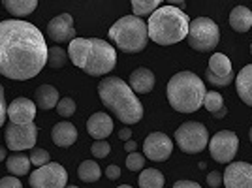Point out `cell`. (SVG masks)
Wrapping results in <instances>:
<instances>
[{"mask_svg":"<svg viewBox=\"0 0 252 188\" xmlns=\"http://www.w3.org/2000/svg\"><path fill=\"white\" fill-rule=\"evenodd\" d=\"M49 47L43 34L32 23L0 21V73L8 79L27 81L47 64Z\"/></svg>","mask_w":252,"mask_h":188,"instance_id":"1","label":"cell"},{"mask_svg":"<svg viewBox=\"0 0 252 188\" xmlns=\"http://www.w3.org/2000/svg\"><path fill=\"white\" fill-rule=\"evenodd\" d=\"M68 59L93 77L113 72L117 64L115 47L100 38H75L68 43Z\"/></svg>","mask_w":252,"mask_h":188,"instance_id":"2","label":"cell"},{"mask_svg":"<svg viewBox=\"0 0 252 188\" xmlns=\"http://www.w3.org/2000/svg\"><path fill=\"white\" fill-rule=\"evenodd\" d=\"M98 96L123 125H136L143 119V104L125 79L115 75L104 77L98 85Z\"/></svg>","mask_w":252,"mask_h":188,"instance_id":"3","label":"cell"},{"mask_svg":"<svg viewBox=\"0 0 252 188\" xmlns=\"http://www.w3.org/2000/svg\"><path fill=\"white\" fill-rule=\"evenodd\" d=\"M190 19L187 11L179 10L171 4L160 6L147 21L149 40L158 45H173L189 36Z\"/></svg>","mask_w":252,"mask_h":188,"instance_id":"4","label":"cell"},{"mask_svg":"<svg viewBox=\"0 0 252 188\" xmlns=\"http://www.w3.org/2000/svg\"><path fill=\"white\" fill-rule=\"evenodd\" d=\"M166 94H168L169 105L175 111L194 113L203 105L207 89L200 75H196L190 70H185V72H177L175 75H171L166 87Z\"/></svg>","mask_w":252,"mask_h":188,"instance_id":"5","label":"cell"},{"mask_svg":"<svg viewBox=\"0 0 252 188\" xmlns=\"http://www.w3.org/2000/svg\"><path fill=\"white\" fill-rule=\"evenodd\" d=\"M109 40L125 53H141L147 47L149 31L147 23L136 15H126L113 23L109 29Z\"/></svg>","mask_w":252,"mask_h":188,"instance_id":"6","label":"cell"},{"mask_svg":"<svg viewBox=\"0 0 252 188\" xmlns=\"http://www.w3.org/2000/svg\"><path fill=\"white\" fill-rule=\"evenodd\" d=\"M187 42L194 51L209 53L220 43V29L209 17H196L190 21Z\"/></svg>","mask_w":252,"mask_h":188,"instance_id":"7","label":"cell"},{"mask_svg":"<svg viewBox=\"0 0 252 188\" xmlns=\"http://www.w3.org/2000/svg\"><path fill=\"white\" fill-rule=\"evenodd\" d=\"M175 143L185 153V155H196L201 153L205 147L209 145V132L205 125H201L198 121H189L183 123L175 130Z\"/></svg>","mask_w":252,"mask_h":188,"instance_id":"8","label":"cell"},{"mask_svg":"<svg viewBox=\"0 0 252 188\" xmlns=\"http://www.w3.org/2000/svg\"><path fill=\"white\" fill-rule=\"evenodd\" d=\"M209 153L220 164H231V160L237 155L239 149V137L231 130H220L209 139Z\"/></svg>","mask_w":252,"mask_h":188,"instance_id":"9","label":"cell"},{"mask_svg":"<svg viewBox=\"0 0 252 188\" xmlns=\"http://www.w3.org/2000/svg\"><path fill=\"white\" fill-rule=\"evenodd\" d=\"M68 181V171L57 162H49L47 166L38 167L32 171L29 183L32 188H66Z\"/></svg>","mask_w":252,"mask_h":188,"instance_id":"10","label":"cell"},{"mask_svg":"<svg viewBox=\"0 0 252 188\" xmlns=\"http://www.w3.org/2000/svg\"><path fill=\"white\" fill-rule=\"evenodd\" d=\"M6 147L11 151H32L36 147V139H38V128L34 123L31 125H8L6 126Z\"/></svg>","mask_w":252,"mask_h":188,"instance_id":"11","label":"cell"},{"mask_svg":"<svg viewBox=\"0 0 252 188\" xmlns=\"http://www.w3.org/2000/svg\"><path fill=\"white\" fill-rule=\"evenodd\" d=\"M235 73L231 68L230 57L224 53H213L209 59V68L205 72V81L213 87H228L233 81Z\"/></svg>","mask_w":252,"mask_h":188,"instance_id":"12","label":"cell"},{"mask_svg":"<svg viewBox=\"0 0 252 188\" xmlns=\"http://www.w3.org/2000/svg\"><path fill=\"white\" fill-rule=\"evenodd\" d=\"M173 143L171 137L164 132H153L145 137L143 141V157L153 160V162H164L171 157Z\"/></svg>","mask_w":252,"mask_h":188,"instance_id":"13","label":"cell"},{"mask_svg":"<svg viewBox=\"0 0 252 188\" xmlns=\"http://www.w3.org/2000/svg\"><path fill=\"white\" fill-rule=\"evenodd\" d=\"M222 179L226 188H252V164L231 162L224 169Z\"/></svg>","mask_w":252,"mask_h":188,"instance_id":"14","label":"cell"},{"mask_svg":"<svg viewBox=\"0 0 252 188\" xmlns=\"http://www.w3.org/2000/svg\"><path fill=\"white\" fill-rule=\"evenodd\" d=\"M47 36L51 38V42L64 43L75 40V27L74 19L70 13H61L57 17H53L47 23Z\"/></svg>","mask_w":252,"mask_h":188,"instance_id":"15","label":"cell"},{"mask_svg":"<svg viewBox=\"0 0 252 188\" xmlns=\"http://www.w3.org/2000/svg\"><path fill=\"white\" fill-rule=\"evenodd\" d=\"M36 117V104L29 98H15L8 105V119L11 125H31Z\"/></svg>","mask_w":252,"mask_h":188,"instance_id":"16","label":"cell"},{"mask_svg":"<svg viewBox=\"0 0 252 188\" xmlns=\"http://www.w3.org/2000/svg\"><path fill=\"white\" fill-rule=\"evenodd\" d=\"M87 132L94 137L96 141H105V137L111 136V132H113V119L104 111H96L87 121Z\"/></svg>","mask_w":252,"mask_h":188,"instance_id":"17","label":"cell"},{"mask_svg":"<svg viewBox=\"0 0 252 188\" xmlns=\"http://www.w3.org/2000/svg\"><path fill=\"white\" fill-rule=\"evenodd\" d=\"M155 83H157L155 73L145 66H141V68H137L130 73V81H128L130 89L136 94H149L155 89Z\"/></svg>","mask_w":252,"mask_h":188,"instance_id":"18","label":"cell"},{"mask_svg":"<svg viewBox=\"0 0 252 188\" xmlns=\"http://www.w3.org/2000/svg\"><path fill=\"white\" fill-rule=\"evenodd\" d=\"M51 137H53V143H55V145L70 147L77 141V130H75V126L72 125V123L63 121V123H57V125L53 126Z\"/></svg>","mask_w":252,"mask_h":188,"instance_id":"19","label":"cell"},{"mask_svg":"<svg viewBox=\"0 0 252 188\" xmlns=\"http://www.w3.org/2000/svg\"><path fill=\"white\" fill-rule=\"evenodd\" d=\"M235 89H237V94H239L243 104L252 107V64H247L245 68H241V72L237 73Z\"/></svg>","mask_w":252,"mask_h":188,"instance_id":"20","label":"cell"},{"mask_svg":"<svg viewBox=\"0 0 252 188\" xmlns=\"http://www.w3.org/2000/svg\"><path fill=\"white\" fill-rule=\"evenodd\" d=\"M59 91L51 87V85H42V87H38L36 89V100H34V104L38 109H43V111H49L53 107H57L59 104Z\"/></svg>","mask_w":252,"mask_h":188,"instance_id":"21","label":"cell"},{"mask_svg":"<svg viewBox=\"0 0 252 188\" xmlns=\"http://www.w3.org/2000/svg\"><path fill=\"white\" fill-rule=\"evenodd\" d=\"M230 27L235 32H249L252 27V11L247 6H235L230 13Z\"/></svg>","mask_w":252,"mask_h":188,"instance_id":"22","label":"cell"},{"mask_svg":"<svg viewBox=\"0 0 252 188\" xmlns=\"http://www.w3.org/2000/svg\"><path fill=\"white\" fill-rule=\"evenodd\" d=\"M2 6L10 11L17 21H23V17H29L32 11L38 8V0H4Z\"/></svg>","mask_w":252,"mask_h":188,"instance_id":"23","label":"cell"},{"mask_svg":"<svg viewBox=\"0 0 252 188\" xmlns=\"http://www.w3.org/2000/svg\"><path fill=\"white\" fill-rule=\"evenodd\" d=\"M6 166H8V171L13 177L29 175V171H31V158L27 157V155H23V153H15V155L8 157Z\"/></svg>","mask_w":252,"mask_h":188,"instance_id":"24","label":"cell"},{"mask_svg":"<svg viewBox=\"0 0 252 188\" xmlns=\"http://www.w3.org/2000/svg\"><path fill=\"white\" fill-rule=\"evenodd\" d=\"M137 183H139L141 188H164L166 179L162 175V171H158L155 167H149V169H143V171H141Z\"/></svg>","mask_w":252,"mask_h":188,"instance_id":"25","label":"cell"},{"mask_svg":"<svg viewBox=\"0 0 252 188\" xmlns=\"http://www.w3.org/2000/svg\"><path fill=\"white\" fill-rule=\"evenodd\" d=\"M77 175L83 183H96L102 175V169L94 160H83L81 166L77 167Z\"/></svg>","mask_w":252,"mask_h":188,"instance_id":"26","label":"cell"},{"mask_svg":"<svg viewBox=\"0 0 252 188\" xmlns=\"http://www.w3.org/2000/svg\"><path fill=\"white\" fill-rule=\"evenodd\" d=\"M160 6H162L160 0H132V11H134V15L139 17V19L151 17Z\"/></svg>","mask_w":252,"mask_h":188,"instance_id":"27","label":"cell"},{"mask_svg":"<svg viewBox=\"0 0 252 188\" xmlns=\"http://www.w3.org/2000/svg\"><path fill=\"white\" fill-rule=\"evenodd\" d=\"M68 63V53L64 51L61 45H53L51 49H49V57H47V64L55 68V70H59V68H64Z\"/></svg>","mask_w":252,"mask_h":188,"instance_id":"28","label":"cell"},{"mask_svg":"<svg viewBox=\"0 0 252 188\" xmlns=\"http://www.w3.org/2000/svg\"><path fill=\"white\" fill-rule=\"evenodd\" d=\"M203 107L209 111V113H219L222 107H226L224 105V98H222L220 93H217V91H207L205 94V100H203Z\"/></svg>","mask_w":252,"mask_h":188,"instance_id":"29","label":"cell"},{"mask_svg":"<svg viewBox=\"0 0 252 188\" xmlns=\"http://www.w3.org/2000/svg\"><path fill=\"white\" fill-rule=\"evenodd\" d=\"M29 158H31V164L36 166V169L49 164V153H47L45 149H38V147H34V149L31 151V155H29Z\"/></svg>","mask_w":252,"mask_h":188,"instance_id":"30","label":"cell"},{"mask_svg":"<svg viewBox=\"0 0 252 188\" xmlns=\"http://www.w3.org/2000/svg\"><path fill=\"white\" fill-rule=\"evenodd\" d=\"M126 167L130 169V171H143V167H145V157L141 155V153H132V155H128L126 157Z\"/></svg>","mask_w":252,"mask_h":188,"instance_id":"31","label":"cell"},{"mask_svg":"<svg viewBox=\"0 0 252 188\" xmlns=\"http://www.w3.org/2000/svg\"><path fill=\"white\" fill-rule=\"evenodd\" d=\"M57 111H59L61 117H72L75 113V102L70 96H64L57 104Z\"/></svg>","mask_w":252,"mask_h":188,"instance_id":"32","label":"cell"},{"mask_svg":"<svg viewBox=\"0 0 252 188\" xmlns=\"http://www.w3.org/2000/svg\"><path fill=\"white\" fill-rule=\"evenodd\" d=\"M91 153H93L96 158H105L111 153V145H109L107 141H94L93 147H91Z\"/></svg>","mask_w":252,"mask_h":188,"instance_id":"33","label":"cell"},{"mask_svg":"<svg viewBox=\"0 0 252 188\" xmlns=\"http://www.w3.org/2000/svg\"><path fill=\"white\" fill-rule=\"evenodd\" d=\"M0 188H23L21 179L13 177V175H10V177H2L0 179Z\"/></svg>","mask_w":252,"mask_h":188,"instance_id":"34","label":"cell"},{"mask_svg":"<svg viewBox=\"0 0 252 188\" xmlns=\"http://www.w3.org/2000/svg\"><path fill=\"white\" fill-rule=\"evenodd\" d=\"M6 115H8V107H6V98H4V87L0 83V128L6 123Z\"/></svg>","mask_w":252,"mask_h":188,"instance_id":"35","label":"cell"},{"mask_svg":"<svg viewBox=\"0 0 252 188\" xmlns=\"http://www.w3.org/2000/svg\"><path fill=\"white\" fill-rule=\"evenodd\" d=\"M222 183H224V179H222V173H219V171H211L207 175V185L211 188H219Z\"/></svg>","mask_w":252,"mask_h":188,"instance_id":"36","label":"cell"},{"mask_svg":"<svg viewBox=\"0 0 252 188\" xmlns=\"http://www.w3.org/2000/svg\"><path fill=\"white\" fill-rule=\"evenodd\" d=\"M105 175L109 181H117V179L121 177V167L119 166H107L105 167Z\"/></svg>","mask_w":252,"mask_h":188,"instance_id":"37","label":"cell"},{"mask_svg":"<svg viewBox=\"0 0 252 188\" xmlns=\"http://www.w3.org/2000/svg\"><path fill=\"white\" fill-rule=\"evenodd\" d=\"M173 188H201L198 183H194V181H177Z\"/></svg>","mask_w":252,"mask_h":188,"instance_id":"38","label":"cell"},{"mask_svg":"<svg viewBox=\"0 0 252 188\" xmlns=\"http://www.w3.org/2000/svg\"><path fill=\"white\" fill-rule=\"evenodd\" d=\"M119 137H121V139H123V141L126 143V141H128V139L132 137V130H130V128L126 126V128H123V130L119 132Z\"/></svg>","mask_w":252,"mask_h":188,"instance_id":"39","label":"cell"},{"mask_svg":"<svg viewBox=\"0 0 252 188\" xmlns=\"http://www.w3.org/2000/svg\"><path fill=\"white\" fill-rule=\"evenodd\" d=\"M125 149H126V153H128V155H132V153H136L137 143L136 141H132V139H128V141L125 143Z\"/></svg>","mask_w":252,"mask_h":188,"instance_id":"40","label":"cell"},{"mask_svg":"<svg viewBox=\"0 0 252 188\" xmlns=\"http://www.w3.org/2000/svg\"><path fill=\"white\" fill-rule=\"evenodd\" d=\"M226 115H228V107H222L219 113H215V119H224Z\"/></svg>","mask_w":252,"mask_h":188,"instance_id":"41","label":"cell"},{"mask_svg":"<svg viewBox=\"0 0 252 188\" xmlns=\"http://www.w3.org/2000/svg\"><path fill=\"white\" fill-rule=\"evenodd\" d=\"M4 158H6V147H2V145H0V162H2Z\"/></svg>","mask_w":252,"mask_h":188,"instance_id":"42","label":"cell"},{"mask_svg":"<svg viewBox=\"0 0 252 188\" xmlns=\"http://www.w3.org/2000/svg\"><path fill=\"white\" fill-rule=\"evenodd\" d=\"M249 139H251V143H252V126H251V130H249Z\"/></svg>","mask_w":252,"mask_h":188,"instance_id":"43","label":"cell"},{"mask_svg":"<svg viewBox=\"0 0 252 188\" xmlns=\"http://www.w3.org/2000/svg\"><path fill=\"white\" fill-rule=\"evenodd\" d=\"M117 188H132V187H128V185H121V187H117Z\"/></svg>","mask_w":252,"mask_h":188,"instance_id":"44","label":"cell"},{"mask_svg":"<svg viewBox=\"0 0 252 188\" xmlns=\"http://www.w3.org/2000/svg\"><path fill=\"white\" fill-rule=\"evenodd\" d=\"M66 188H79V187H74V185H70V187H66Z\"/></svg>","mask_w":252,"mask_h":188,"instance_id":"45","label":"cell"},{"mask_svg":"<svg viewBox=\"0 0 252 188\" xmlns=\"http://www.w3.org/2000/svg\"><path fill=\"white\" fill-rule=\"evenodd\" d=\"M251 55H252V43H251Z\"/></svg>","mask_w":252,"mask_h":188,"instance_id":"46","label":"cell"}]
</instances>
